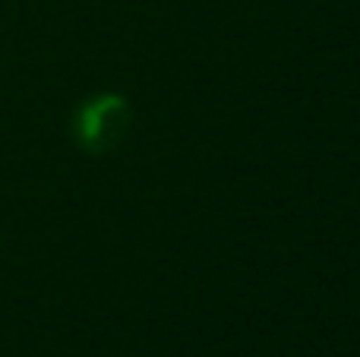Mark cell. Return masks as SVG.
Listing matches in <instances>:
<instances>
[{"instance_id": "obj_1", "label": "cell", "mask_w": 360, "mask_h": 357, "mask_svg": "<svg viewBox=\"0 0 360 357\" xmlns=\"http://www.w3.org/2000/svg\"><path fill=\"white\" fill-rule=\"evenodd\" d=\"M127 126H130V105H127L124 95H114V92H101L95 98L82 101L73 120L76 139L92 155L111 152L124 139Z\"/></svg>"}]
</instances>
